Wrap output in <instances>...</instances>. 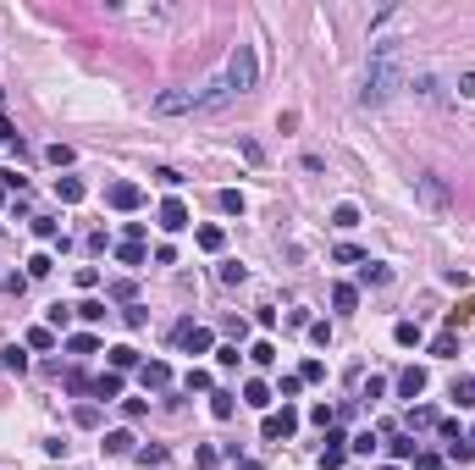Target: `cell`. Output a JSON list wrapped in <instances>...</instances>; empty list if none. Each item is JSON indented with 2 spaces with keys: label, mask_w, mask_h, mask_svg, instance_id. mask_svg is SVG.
<instances>
[{
  "label": "cell",
  "mask_w": 475,
  "mask_h": 470,
  "mask_svg": "<svg viewBox=\"0 0 475 470\" xmlns=\"http://www.w3.org/2000/svg\"><path fill=\"white\" fill-rule=\"evenodd\" d=\"M387 454H393V460H414V454H420V443H414L409 432H393V443H387Z\"/></svg>",
  "instance_id": "d6986e66"
},
{
  "label": "cell",
  "mask_w": 475,
  "mask_h": 470,
  "mask_svg": "<svg viewBox=\"0 0 475 470\" xmlns=\"http://www.w3.org/2000/svg\"><path fill=\"white\" fill-rule=\"evenodd\" d=\"M78 288H100V271L94 266H78Z\"/></svg>",
  "instance_id": "db71d44e"
},
{
  "label": "cell",
  "mask_w": 475,
  "mask_h": 470,
  "mask_svg": "<svg viewBox=\"0 0 475 470\" xmlns=\"http://www.w3.org/2000/svg\"><path fill=\"white\" fill-rule=\"evenodd\" d=\"M171 343L182 349V354H210V326H199V321H177V332H171Z\"/></svg>",
  "instance_id": "5b68a950"
},
{
  "label": "cell",
  "mask_w": 475,
  "mask_h": 470,
  "mask_svg": "<svg viewBox=\"0 0 475 470\" xmlns=\"http://www.w3.org/2000/svg\"><path fill=\"white\" fill-rule=\"evenodd\" d=\"M122 321H127V326H144V321H150V310H144V305H127V310H122Z\"/></svg>",
  "instance_id": "f5cc1de1"
},
{
  "label": "cell",
  "mask_w": 475,
  "mask_h": 470,
  "mask_svg": "<svg viewBox=\"0 0 475 470\" xmlns=\"http://www.w3.org/2000/svg\"><path fill=\"white\" fill-rule=\"evenodd\" d=\"M243 404H249V409H271V388H265L260 377H254V382H243Z\"/></svg>",
  "instance_id": "9a60e30c"
},
{
  "label": "cell",
  "mask_w": 475,
  "mask_h": 470,
  "mask_svg": "<svg viewBox=\"0 0 475 470\" xmlns=\"http://www.w3.org/2000/svg\"><path fill=\"white\" fill-rule=\"evenodd\" d=\"M403 89V39H371V67H365V105H387Z\"/></svg>",
  "instance_id": "6da1fadb"
},
{
  "label": "cell",
  "mask_w": 475,
  "mask_h": 470,
  "mask_svg": "<svg viewBox=\"0 0 475 470\" xmlns=\"http://www.w3.org/2000/svg\"><path fill=\"white\" fill-rule=\"evenodd\" d=\"M382 393H387V382H382V377H371V382H365V388H359V404H376V398H382Z\"/></svg>",
  "instance_id": "ee69618b"
},
{
  "label": "cell",
  "mask_w": 475,
  "mask_h": 470,
  "mask_svg": "<svg viewBox=\"0 0 475 470\" xmlns=\"http://www.w3.org/2000/svg\"><path fill=\"white\" fill-rule=\"evenodd\" d=\"M216 277H221V282H227V288H233V282H243V277H249V271H243V266H238V260H221V266H216Z\"/></svg>",
  "instance_id": "74e56055"
},
{
  "label": "cell",
  "mask_w": 475,
  "mask_h": 470,
  "mask_svg": "<svg viewBox=\"0 0 475 470\" xmlns=\"http://www.w3.org/2000/svg\"><path fill=\"white\" fill-rule=\"evenodd\" d=\"M437 420H442V415H437V409H431V404H409V415H403V432H409V437H414V432H420V426H437Z\"/></svg>",
  "instance_id": "8fae6325"
},
{
  "label": "cell",
  "mask_w": 475,
  "mask_h": 470,
  "mask_svg": "<svg viewBox=\"0 0 475 470\" xmlns=\"http://www.w3.org/2000/svg\"><path fill=\"white\" fill-rule=\"evenodd\" d=\"M431 354H437V360H453V354H459V332H453V326L437 332V338H431Z\"/></svg>",
  "instance_id": "e0dca14e"
},
{
  "label": "cell",
  "mask_w": 475,
  "mask_h": 470,
  "mask_svg": "<svg viewBox=\"0 0 475 470\" xmlns=\"http://www.w3.org/2000/svg\"><path fill=\"white\" fill-rule=\"evenodd\" d=\"M155 177L166 183V188H182V172H177V166H155Z\"/></svg>",
  "instance_id": "c3c4849f"
},
{
  "label": "cell",
  "mask_w": 475,
  "mask_h": 470,
  "mask_svg": "<svg viewBox=\"0 0 475 470\" xmlns=\"http://www.w3.org/2000/svg\"><path fill=\"white\" fill-rule=\"evenodd\" d=\"M376 448H382L376 432H354V437H348V454H376Z\"/></svg>",
  "instance_id": "83f0119b"
},
{
  "label": "cell",
  "mask_w": 475,
  "mask_h": 470,
  "mask_svg": "<svg viewBox=\"0 0 475 470\" xmlns=\"http://www.w3.org/2000/svg\"><path fill=\"white\" fill-rule=\"evenodd\" d=\"M453 404H459V409H475V377H453Z\"/></svg>",
  "instance_id": "ac0fdd59"
},
{
  "label": "cell",
  "mask_w": 475,
  "mask_h": 470,
  "mask_svg": "<svg viewBox=\"0 0 475 470\" xmlns=\"http://www.w3.org/2000/svg\"><path fill=\"white\" fill-rule=\"evenodd\" d=\"M116 260H122L127 271H139V266H144V243H116Z\"/></svg>",
  "instance_id": "484cf974"
},
{
  "label": "cell",
  "mask_w": 475,
  "mask_h": 470,
  "mask_svg": "<svg viewBox=\"0 0 475 470\" xmlns=\"http://www.w3.org/2000/svg\"><path fill=\"white\" fill-rule=\"evenodd\" d=\"M28 349H56V326H28Z\"/></svg>",
  "instance_id": "1f68e13d"
},
{
  "label": "cell",
  "mask_w": 475,
  "mask_h": 470,
  "mask_svg": "<svg viewBox=\"0 0 475 470\" xmlns=\"http://www.w3.org/2000/svg\"><path fill=\"white\" fill-rule=\"evenodd\" d=\"M45 160H50V166H72V144H50Z\"/></svg>",
  "instance_id": "7bdbcfd3"
},
{
  "label": "cell",
  "mask_w": 475,
  "mask_h": 470,
  "mask_svg": "<svg viewBox=\"0 0 475 470\" xmlns=\"http://www.w3.org/2000/svg\"><path fill=\"white\" fill-rule=\"evenodd\" d=\"M233 409H238V393H210V415L216 420H233Z\"/></svg>",
  "instance_id": "7402d4cb"
},
{
  "label": "cell",
  "mask_w": 475,
  "mask_h": 470,
  "mask_svg": "<svg viewBox=\"0 0 475 470\" xmlns=\"http://www.w3.org/2000/svg\"><path fill=\"white\" fill-rule=\"evenodd\" d=\"M133 460H139L144 470H166V460H171V454H166V448H133Z\"/></svg>",
  "instance_id": "d4e9b609"
},
{
  "label": "cell",
  "mask_w": 475,
  "mask_h": 470,
  "mask_svg": "<svg viewBox=\"0 0 475 470\" xmlns=\"http://www.w3.org/2000/svg\"><path fill=\"white\" fill-rule=\"evenodd\" d=\"M67 321H72V305H50V321H45V326H56V332H61Z\"/></svg>",
  "instance_id": "bcb514c9"
},
{
  "label": "cell",
  "mask_w": 475,
  "mask_h": 470,
  "mask_svg": "<svg viewBox=\"0 0 475 470\" xmlns=\"http://www.w3.org/2000/svg\"><path fill=\"white\" fill-rule=\"evenodd\" d=\"M227 100H238V94H233V83L216 73V78L199 83V89H166V94H155L150 111H155V116H194V111H216V105H227Z\"/></svg>",
  "instance_id": "7a4b0ae2"
},
{
  "label": "cell",
  "mask_w": 475,
  "mask_h": 470,
  "mask_svg": "<svg viewBox=\"0 0 475 470\" xmlns=\"http://www.w3.org/2000/svg\"><path fill=\"white\" fill-rule=\"evenodd\" d=\"M182 227H188V205L182 199H166L160 205V233H182Z\"/></svg>",
  "instance_id": "30bf717a"
},
{
  "label": "cell",
  "mask_w": 475,
  "mask_h": 470,
  "mask_svg": "<svg viewBox=\"0 0 475 470\" xmlns=\"http://www.w3.org/2000/svg\"><path fill=\"white\" fill-rule=\"evenodd\" d=\"M139 382H144V388H171V365H166V360H150V365H144V371H139Z\"/></svg>",
  "instance_id": "7c38bea8"
},
{
  "label": "cell",
  "mask_w": 475,
  "mask_h": 470,
  "mask_svg": "<svg viewBox=\"0 0 475 470\" xmlns=\"http://www.w3.org/2000/svg\"><path fill=\"white\" fill-rule=\"evenodd\" d=\"M0 371H28V349H0Z\"/></svg>",
  "instance_id": "f1b7e54d"
},
{
  "label": "cell",
  "mask_w": 475,
  "mask_h": 470,
  "mask_svg": "<svg viewBox=\"0 0 475 470\" xmlns=\"http://www.w3.org/2000/svg\"><path fill=\"white\" fill-rule=\"evenodd\" d=\"M332 260H337V266H365V255H359L354 243H337V249H332Z\"/></svg>",
  "instance_id": "d590c367"
},
{
  "label": "cell",
  "mask_w": 475,
  "mask_h": 470,
  "mask_svg": "<svg viewBox=\"0 0 475 470\" xmlns=\"http://www.w3.org/2000/svg\"><path fill=\"white\" fill-rule=\"evenodd\" d=\"M299 377H304V382H320V377H326V365H320V360H304V365H299Z\"/></svg>",
  "instance_id": "f907efd6"
},
{
  "label": "cell",
  "mask_w": 475,
  "mask_h": 470,
  "mask_svg": "<svg viewBox=\"0 0 475 470\" xmlns=\"http://www.w3.org/2000/svg\"><path fill=\"white\" fill-rule=\"evenodd\" d=\"M199 249H210V255H221V243H227V233H221V227H199Z\"/></svg>",
  "instance_id": "4dcf8cb0"
},
{
  "label": "cell",
  "mask_w": 475,
  "mask_h": 470,
  "mask_svg": "<svg viewBox=\"0 0 475 470\" xmlns=\"http://www.w3.org/2000/svg\"><path fill=\"white\" fill-rule=\"evenodd\" d=\"M105 354H111V365H116V371L139 365V349H127V343H116V349H105Z\"/></svg>",
  "instance_id": "d6a6232c"
},
{
  "label": "cell",
  "mask_w": 475,
  "mask_h": 470,
  "mask_svg": "<svg viewBox=\"0 0 475 470\" xmlns=\"http://www.w3.org/2000/svg\"><path fill=\"white\" fill-rule=\"evenodd\" d=\"M105 199H111V211H139V205H144V188H139V183H111Z\"/></svg>",
  "instance_id": "ba28073f"
},
{
  "label": "cell",
  "mask_w": 475,
  "mask_h": 470,
  "mask_svg": "<svg viewBox=\"0 0 475 470\" xmlns=\"http://www.w3.org/2000/svg\"><path fill=\"white\" fill-rule=\"evenodd\" d=\"M83 194H88V188H83L78 177H61V183H56V199H61V205H78Z\"/></svg>",
  "instance_id": "ffe728a7"
},
{
  "label": "cell",
  "mask_w": 475,
  "mask_h": 470,
  "mask_svg": "<svg viewBox=\"0 0 475 470\" xmlns=\"http://www.w3.org/2000/svg\"><path fill=\"white\" fill-rule=\"evenodd\" d=\"M442 465H448V460H442L437 448H420V454H414V470H442Z\"/></svg>",
  "instance_id": "ab89813d"
},
{
  "label": "cell",
  "mask_w": 475,
  "mask_h": 470,
  "mask_svg": "<svg viewBox=\"0 0 475 470\" xmlns=\"http://www.w3.org/2000/svg\"><path fill=\"white\" fill-rule=\"evenodd\" d=\"M216 365H238V343H221L216 349Z\"/></svg>",
  "instance_id": "11a10c76"
},
{
  "label": "cell",
  "mask_w": 475,
  "mask_h": 470,
  "mask_svg": "<svg viewBox=\"0 0 475 470\" xmlns=\"http://www.w3.org/2000/svg\"><path fill=\"white\" fill-rule=\"evenodd\" d=\"M403 89L414 100H426V105H442V78L437 73H414V78H403Z\"/></svg>",
  "instance_id": "8992f818"
},
{
  "label": "cell",
  "mask_w": 475,
  "mask_h": 470,
  "mask_svg": "<svg viewBox=\"0 0 475 470\" xmlns=\"http://www.w3.org/2000/svg\"><path fill=\"white\" fill-rule=\"evenodd\" d=\"M94 398H105V404H111V398H122V377H116V371H105V377L94 382Z\"/></svg>",
  "instance_id": "cb8c5ba5"
},
{
  "label": "cell",
  "mask_w": 475,
  "mask_h": 470,
  "mask_svg": "<svg viewBox=\"0 0 475 470\" xmlns=\"http://www.w3.org/2000/svg\"><path fill=\"white\" fill-rule=\"evenodd\" d=\"M332 310H359V288H354V282H337V288H332Z\"/></svg>",
  "instance_id": "5bb4252c"
},
{
  "label": "cell",
  "mask_w": 475,
  "mask_h": 470,
  "mask_svg": "<svg viewBox=\"0 0 475 470\" xmlns=\"http://www.w3.org/2000/svg\"><path fill=\"white\" fill-rule=\"evenodd\" d=\"M414 199H420L426 211H437V216H442V211L453 205V194H448V183H442V177H431V172H426V177H414Z\"/></svg>",
  "instance_id": "277c9868"
},
{
  "label": "cell",
  "mask_w": 475,
  "mask_h": 470,
  "mask_svg": "<svg viewBox=\"0 0 475 470\" xmlns=\"http://www.w3.org/2000/svg\"><path fill=\"white\" fill-rule=\"evenodd\" d=\"M238 470H265V465L260 460H238Z\"/></svg>",
  "instance_id": "6f0895ef"
},
{
  "label": "cell",
  "mask_w": 475,
  "mask_h": 470,
  "mask_svg": "<svg viewBox=\"0 0 475 470\" xmlns=\"http://www.w3.org/2000/svg\"><path fill=\"white\" fill-rule=\"evenodd\" d=\"M238 150H243V160H254V166H260V160H265V150H260V144H254V139H238Z\"/></svg>",
  "instance_id": "681fc988"
},
{
  "label": "cell",
  "mask_w": 475,
  "mask_h": 470,
  "mask_svg": "<svg viewBox=\"0 0 475 470\" xmlns=\"http://www.w3.org/2000/svg\"><path fill=\"white\" fill-rule=\"evenodd\" d=\"M67 349H72V354H100V338H94V332H72V338H67Z\"/></svg>",
  "instance_id": "603a6c76"
},
{
  "label": "cell",
  "mask_w": 475,
  "mask_h": 470,
  "mask_svg": "<svg viewBox=\"0 0 475 470\" xmlns=\"http://www.w3.org/2000/svg\"><path fill=\"white\" fill-rule=\"evenodd\" d=\"M221 78L233 83V94H249V89L260 83V56H254V45H243V39H238L233 56H227V67H221Z\"/></svg>",
  "instance_id": "3957f363"
},
{
  "label": "cell",
  "mask_w": 475,
  "mask_h": 470,
  "mask_svg": "<svg viewBox=\"0 0 475 470\" xmlns=\"http://www.w3.org/2000/svg\"><path fill=\"white\" fill-rule=\"evenodd\" d=\"M249 360H254V365H271V360H277V343H271V338H260V343L249 349Z\"/></svg>",
  "instance_id": "8d00e7d4"
},
{
  "label": "cell",
  "mask_w": 475,
  "mask_h": 470,
  "mask_svg": "<svg viewBox=\"0 0 475 470\" xmlns=\"http://www.w3.org/2000/svg\"><path fill=\"white\" fill-rule=\"evenodd\" d=\"M72 420H78V426H100V404H78Z\"/></svg>",
  "instance_id": "60d3db41"
},
{
  "label": "cell",
  "mask_w": 475,
  "mask_h": 470,
  "mask_svg": "<svg viewBox=\"0 0 475 470\" xmlns=\"http://www.w3.org/2000/svg\"><path fill=\"white\" fill-rule=\"evenodd\" d=\"M343 460H348V448H320V470H343Z\"/></svg>",
  "instance_id": "b9f144b4"
},
{
  "label": "cell",
  "mask_w": 475,
  "mask_h": 470,
  "mask_svg": "<svg viewBox=\"0 0 475 470\" xmlns=\"http://www.w3.org/2000/svg\"><path fill=\"white\" fill-rule=\"evenodd\" d=\"M182 388H188V393H210V371H199V365H194V371L182 377Z\"/></svg>",
  "instance_id": "f35d334b"
},
{
  "label": "cell",
  "mask_w": 475,
  "mask_h": 470,
  "mask_svg": "<svg viewBox=\"0 0 475 470\" xmlns=\"http://www.w3.org/2000/svg\"><path fill=\"white\" fill-rule=\"evenodd\" d=\"M50 266H56L50 255H33V260H28V277H50Z\"/></svg>",
  "instance_id": "7dc6e473"
},
{
  "label": "cell",
  "mask_w": 475,
  "mask_h": 470,
  "mask_svg": "<svg viewBox=\"0 0 475 470\" xmlns=\"http://www.w3.org/2000/svg\"><path fill=\"white\" fill-rule=\"evenodd\" d=\"M293 426H299V409H288V404H282V415H265V420H260V437H265V443H277V437H293Z\"/></svg>",
  "instance_id": "52a82bcc"
},
{
  "label": "cell",
  "mask_w": 475,
  "mask_h": 470,
  "mask_svg": "<svg viewBox=\"0 0 475 470\" xmlns=\"http://www.w3.org/2000/svg\"><path fill=\"white\" fill-rule=\"evenodd\" d=\"M359 282H365V288H387V282H393V266H382V260H365V266H359Z\"/></svg>",
  "instance_id": "4fadbf2b"
},
{
  "label": "cell",
  "mask_w": 475,
  "mask_h": 470,
  "mask_svg": "<svg viewBox=\"0 0 475 470\" xmlns=\"http://www.w3.org/2000/svg\"><path fill=\"white\" fill-rule=\"evenodd\" d=\"M448 460H453V465H470L475 448H470V443H448Z\"/></svg>",
  "instance_id": "f6af8a7d"
},
{
  "label": "cell",
  "mask_w": 475,
  "mask_h": 470,
  "mask_svg": "<svg viewBox=\"0 0 475 470\" xmlns=\"http://www.w3.org/2000/svg\"><path fill=\"white\" fill-rule=\"evenodd\" d=\"M0 199H6V188H0Z\"/></svg>",
  "instance_id": "680465c9"
},
{
  "label": "cell",
  "mask_w": 475,
  "mask_h": 470,
  "mask_svg": "<svg viewBox=\"0 0 475 470\" xmlns=\"http://www.w3.org/2000/svg\"><path fill=\"white\" fill-rule=\"evenodd\" d=\"M78 315L88 321V326H94V321H105L111 310H105V299H83V305H78Z\"/></svg>",
  "instance_id": "e575fe53"
},
{
  "label": "cell",
  "mask_w": 475,
  "mask_h": 470,
  "mask_svg": "<svg viewBox=\"0 0 475 470\" xmlns=\"http://www.w3.org/2000/svg\"><path fill=\"white\" fill-rule=\"evenodd\" d=\"M332 227H337V233H354V227H359V205H348V199H343V205L332 211Z\"/></svg>",
  "instance_id": "2e32d148"
},
{
  "label": "cell",
  "mask_w": 475,
  "mask_h": 470,
  "mask_svg": "<svg viewBox=\"0 0 475 470\" xmlns=\"http://www.w3.org/2000/svg\"><path fill=\"white\" fill-rule=\"evenodd\" d=\"M393 343H398V349H420V326H414V321H398V326H393Z\"/></svg>",
  "instance_id": "44dd1931"
},
{
  "label": "cell",
  "mask_w": 475,
  "mask_h": 470,
  "mask_svg": "<svg viewBox=\"0 0 475 470\" xmlns=\"http://www.w3.org/2000/svg\"><path fill=\"white\" fill-rule=\"evenodd\" d=\"M33 238L56 243V238H61V222H56V216H33Z\"/></svg>",
  "instance_id": "f546056e"
},
{
  "label": "cell",
  "mask_w": 475,
  "mask_h": 470,
  "mask_svg": "<svg viewBox=\"0 0 475 470\" xmlns=\"http://www.w3.org/2000/svg\"><path fill=\"white\" fill-rule=\"evenodd\" d=\"M420 393H426V371H420V365H403V371H398V398L414 404Z\"/></svg>",
  "instance_id": "9c48e42d"
},
{
  "label": "cell",
  "mask_w": 475,
  "mask_h": 470,
  "mask_svg": "<svg viewBox=\"0 0 475 470\" xmlns=\"http://www.w3.org/2000/svg\"><path fill=\"white\" fill-rule=\"evenodd\" d=\"M459 94H465V100H475V73H459Z\"/></svg>",
  "instance_id": "9f6ffc18"
},
{
  "label": "cell",
  "mask_w": 475,
  "mask_h": 470,
  "mask_svg": "<svg viewBox=\"0 0 475 470\" xmlns=\"http://www.w3.org/2000/svg\"><path fill=\"white\" fill-rule=\"evenodd\" d=\"M216 205H221L227 216H243V194H238V188H221V194H216Z\"/></svg>",
  "instance_id": "836d02e7"
},
{
  "label": "cell",
  "mask_w": 475,
  "mask_h": 470,
  "mask_svg": "<svg viewBox=\"0 0 475 470\" xmlns=\"http://www.w3.org/2000/svg\"><path fill=\"white\" fill-rule=\"evenodd\" d=\"M299 388H304V377L293 371V377H282V388H277V393H282V398H299Z\"/></svg>",
  "instance_id": "816d5d0a"
},
{
  "label": "cell",
  "mask_w": 475,
  "mask_h": 470,
  "mask_svg": "<svg viewBox=\"0 0 475 470\" xmlns=\"http://www.w3.org/2000/svg\"><path fill=\"white\" fill-rule=\"evenodd\" d=\"M105 454H133V432H105Z\"/></svg>",
  "instance_id": "4316f807"
}]
</instances>
